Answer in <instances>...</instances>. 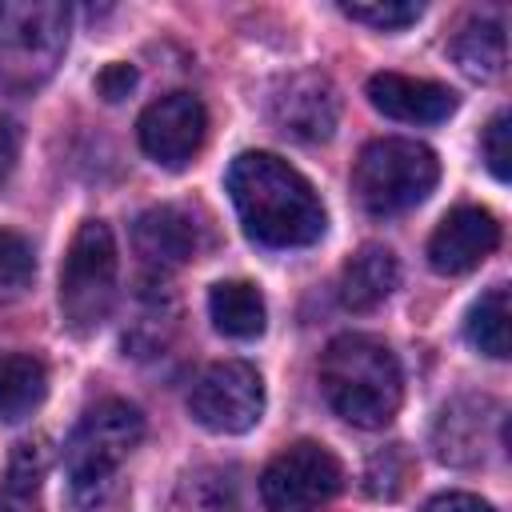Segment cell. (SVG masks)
<instances>
[{
    "label": "cell",
    "instance_id": "obj_19",
    "mask_svg": "<svg viewBox=\"0 0 512 512\" xmlns=\"http://www.w3.org/2000/svg\"><path fill=\"white\" fill-rule=\"evenodd\" d=\"M164 512H240L236 484L220 468H192L176 480Z\"/></svg>",
    "mask_w": 512,
    "mask_h": 512
},
{
    "label": "cell",
    "instance_id": "obj_12",
    "mask_svg": "<svg viewBox=\"0 0 512 512\" xmlns=\"http://www.w3.org/2000/svg\"><path fill=\"white\" fill-rule=\"evenodd\" d=\"M132 244L140 252V260L164 276L180 264H188L196 252H200V224L188 208L180 204H156L148 212L136 216V228H132Z\"/></svg>",
    "mask_w": 512,
    "mask_h": 512
},
{
    "label": "cell",
    "instance_id": "obj_5",
    "mask_svg": "<svg viewBox=\"0 0 512 512\" xmlns=\"http://www.w3.org/2000/svg\"><path fill=\"white\" fill-rule=\"evenodd\" d=\"M440 180V160L428 144L408 136H380L368 140L352 164V192L364 212L396 216L428 200Z\"/></svg>",
    "mask_w": 512,
    "mask_h": 512
},
{
    "label": "cell",
    "instance_id": "obj_21",
    "mask_svg": "<svg viewBox=\"0 0 512 512\" xmlns=\"http://www.w3.org/2000/svg\"><path fill=\"white\" fill-rule=\"evenodd\" d=\"M36 276V256L32 244L8 228H0V300H16L32 288Z\"/></svg>",
    "mask_w": 512,
    "mask_h": 512
},
{
    "label": "cell",
    "instance_id": "obj_6",
    "mask_svg": "<svg viewBox=\"0 0 512 512\" xmlns=\"http://www.w3.org/2000/svg\"><path fill=\"white\" fill-rule=\"evenodd\" d=\"M116 236L104 220H84L60 268V312L76 336L96 332L116 304Z\"/></svg>",
    "mask_w": 512,
    "mask_h": 512
},
{
    "label": "cell",
    "instance_id": "obj_14",
    "mask_svg": "<svg viewBox=\"0 0 512 512\" xmlns=\"http://www.w3.org/2000/svg\"><path fill=\"white\" fill-rule=\"evenodd\" d=\"M400 284V260L384 244H360L340 268V304L348 312L380 308Z\"/></svg>",
    "mask_w": 512,
    "mask_h": 512
},
{
    "label": "cell",
    "instance_id": "obj_13",
    "mask_svg": "<svg viewBox=\"0 0 512 512\" xmlns=\"http://www.w3.org/2000/svg\"><path fill=\"white\" fill-rule=\"evenodd\" d=\"M368 104L404 124H440L456 112V92L436 80L404 76V72H376L368 76Z\"/></svg>",
    "mask_w": 512,
    "mask_h": 512
},
{
    "label": "cell",
    "instance_id": "obj_11",
    "mask_svg": "<svg viewBox=\"0 0 512 512\" xmlns=\"http://www.w3.org/2000/svg\"><path fill=\"white\" fill-rule=\"evenodd\" d=\"M496 244H500L496 216L480 204H460L436 224V232L428 240V264L440 276H464L480 260H488L496 252Z\"/></svg>",
    "mask_w": 512,
    "mask_h": 512
},
{
    "label": "cell",
    "instance_id": "obj_4",
    "mask_svg": "<svg viewBox=\"0 0 512 512\" xmlns=\"http://www.w3.org/2000/svg\"><path fill=\"white\" fill-rule=\"evenodd\" d=\"M72 8L60 0L0 4V84L16 96L44 88L68 48Z\"/></svg>",
    "mask_w": 512,
    "mask_h": 512
},
{
    "label": "cell",
    "instance_id": "obj_16",
    "mask_svg": "<svg viewBox=\"0 0 512 512\" xmlns=\"http://www.w3.org/2000/svg\"><path fill=\"white\" fill-rule=\"evenodd\" d=\"M456 68L468 76V80H496L508 64V36H504V24L500 20H488V16H476L468 24H460V32L452 36L448 44Z\"/></svg>",
    "mask_w": 512,
    "mask_h": 512
},
{
    "label": "cell",
    "instance_id": "obj_26",
    "mask_svg": "<svg viewBox=\"0 0 512 512\" xmlns=\"http://www.w3.org/2000/svg\"><path fill=\"white\" fill-rule=\"evenodd\" d=\"M136 80H140V72H136L132 64H108V68L96 76V92H100L108 104H120V100L136 88Z\"/></svg>",
    "mask_w": 512,
    "mask_h": 512
},
{
    "label": "cell",
    "instance_id": "obj_27",
    "mask_svg": "<svg viewBox=\"0 0 512 512\" xmlns=\"http://www.w3.org/2000/svg\"><path fill=\"white\" fill-rule=\"evenodd\" d=\"M424 512H496V508L472 492H440L424 504Z\"/></svg>",
    "mask_w": 512,
    "mask_h": 512
},
{
    "label": "cell",
    "instance_id": "obj_17",
    "mask_svg": "<svg viewBox=\"0 0 512 512\" xmlns=\"http://www.w3.org/2000/svg\"><path fill=\"white\" fill-rule=\"evenodd\" d=\"M208 316L216 324V332L232 336V340H256L268 324V308L256 284L248 280H220L208 292Z\"/></svg>",
    "mask_w": 512,
    "mask_h": 512
},
{
    "label": "cell",
    "instance_id": "obj_3",
    "mask_svg": "<svg viewBox=\"0 0 512 512\" xmlns=\"http://www.w3.org/2000/svg\"><path fill=\"white\" fill-rule=\"evenodd\" d=\"M144 440V416L128 400H100L64 440V500L72 512H100L124 460Z\"/></svg>",
    "mask_w": 512,
    "mask_h": 512
},
{
    "label": "cell",
    "instance_id": "obj_24",
    "mask_svg": "<svg viewBox=\"0 0 512 512\" xmlns=\"http://www.w3.org/2000/svg\"><path fill=\"white\" fill-rule=\"evenodd\" d=\"M480 152H484L492 176L496 180H508V172H512V116L508 112H496L488 120V128L480 136Z\"/></svg>",
    "mask_w": 512,
    "mask_h": 512
},
{
    "label": "cell",
    "instance_id": "obj_15",
    "mask_svg": "<svg viewBox=\"0 0 512 512\" xmlns=\"http://www.w3.org/2000/svg\"><path fill=\"white\" fill-rule=\"evenodd\" d=\"M484 408H488V400H472V396L444 404V412L432 428V444H436V456L444 464L484 460V428L492 420V416H484Z\"/></svg>",
    "mask_w": 512,
    "mask_h": 512
},
{
    "label": "cell",
    "instance_id": "obj_23",
    "mask_svg": "<svg viewBox=\"0 0 512 512\" xmlns=\"http://www.w3.org/2000/svg\"><path fill=\"white\" fill-rule=\"evenodd\" d=\"M340 12L356 24H368L376 32H400L408 24L420 20V4H408V0H372V4H340Z\"/></svg>",
    "mask_w": 512,
    "mask_h": 512
},
{
    "label": "cell",
    "instance_id": "obj_10",
    "mask_svg": "<svg viewBox=\"0 0 512 512\" xmlns=\"http://www.w3.org/2000/svg\"><path fill=\"white\" fill-rule=\"evenodd\" d=\"M136 136H140V148L160 168H184L204 148L208 112H204L200 96H192V92H168V96L152 100L140 112Z\"/></svg>",
    "mask_w": 512,
    "mask_h": 512
},
{
    "label": "cell",
    "instance_id": "obj_29",
    "mask_svg": "<svg viewBox=\"0 0 512 512\" xmlns=\"http://www.w3.org/2000/svg\"><path fill=\"white\" fill-rule=\"evenodd\" d=\"M0 512H32V504H28V496H20V492H4V496H0Z\"/></svg>",
    "mask_w": 512,
    "mask_h": 512
},
{
    "label": "cell",
    "instance_id": "obj_7",
    "mask_svg": "<svg viewBox=\"0 0 512 512\" xmlns=\"http://www.w3.org/2000/svg\"><path fill=\"white\" fill-rule=\"evenodd\" d=\"M344 488V468L332 448L296 440L268 460L260 476V500L268 512H320Z\"/></svg>",
    "mask_w": 512,
    "mask_h": 512
},
{
    "label": "cell",
    "instance_id": "obj_1",
    "mask_svg": "<svg viewBox=\"0 0 512 512\" xmlns=\"http://www.w3.org/2000/svg\"><path fill=\"white\" fill-rule=\"evenodd\" d=\"M236 216L260 248H308L324 236V204L316 188L272 152H240L228 168Z\"/></svg>",
    "mask_w": 512,
    "mask_h": 512
},
{
    "label": "cell",
    "instance_id": "obj_8",
    "mask_svg": "<svg viewBox=\"0 0 512 512\" xmlns=\"http://www.w3.org/2000/svg\"><path fill=\"white\" fill-rule=\"evenodd\" d=\"M188 412L208 432L240 436L264 416V380L248 360H216L196 376Z\"/></svg>",
    "mask_w": 512,
    "mask_h": 512
},
{
    "label": "cell",
    "instance_id": "obj_9",
    "mask_svg": "<svg viewBox=\"0 0 512 512\" xmlns=\"http://www.w3.org/2000/svg\"><path fill=\"white\" fill-rule=\"evenodd\" d=\"M268 116L284 136L304 140V144H320L340 124V92L324 72L304 68V72L284 76L272 88Z\"/></svg>",
    "mask_w": 512,
    "mask_h": 512
},
{
    "label": "cell",
    "instance_id": "obj_18",
    "mask_svg": "<svg viewBox=\"0 0 512 512\" xmlns=\"http://www.w3.org/2000/svg\"><path fill=\"white\" fill-rule=\"evenodd\" d=\"M48 396V368L32 352L0 356V424L32 416Z\"/></svg>",
    "mask_w": 512,
    "mask_h": 512
},
{
    "label": "cell",
    "instance_id": "obj_2",
    "mask_svg": "<svg viewBox=\"0 0 512 512\" xmlns=\"http://www.w3.org/2000/svg\"><path fill=\"white\" fill-rule=\"evenodd\" d=\"M320 388L336 416L356 428H384L400 412L404 376L396 352L368 332H340L320 356Z\"/></svg>",
    "mask_w": 512,
    "mask_h": 512
},
{
    "label": "cell",
    "instance_id": "obj_22",
    "mask_svg": "<svg viewBox=\"0 0 512 512\" xmlns=\"http://www.w3.org/2000/svg\"><path fill=\"white\" fill-rule=\"evenodd\" d=\"M408 476H412V460H408V452H404L400 444H392V448H384V452H376V456L368 460V468H364V488H368L376 500H396V496L404 492Z\"/></svg>",
    "mask_w": 512,
    "mask_h": 512
},
{
    "label": "cell",
    "instance_id": "obj_28",
    "mask_svg": "<svg viewBox=\"0 0 512 512\" xmlns=\"http://www.w3.org/2000/svg\"><path fill=\"white\" fill-rule=\"evenodd\" d=\"M16 152H20V136H16V124L0 112V184L8 180L12 164H16Z\"/></svg>",
    "mask_w": 512,
    "mask_h": 512
},
{
    "label": "cell",
    "instance_id": "obj_20",
    "mask_svg": "<svg viewBox=\"0 0 512 512\" xmlns=\"http://www.w3.org/2000/svg\"><path fill=\"white\" fill-rule=\"evenodd\" d=\"M464 336L476 352L492 356V360H504L508 356V288L504 284H492L472 308H468V320H464Z\"/></svg>",
    "mask_w": 512,
    "mask_h": 512
},
{
    "label": "cell",
    "instance_id": "obj_25",
    "mask_svg": "<svg viewBox=\"0 0 512 512\" xmlns=\"http://www.w3.org/2000/svg\"><path fill=\"white\" fill-rule=\"evenodd\" d=\"M40 476H44V452H40V444H32V440H24V444H16V456H12V484H8V492H20V496H32L36 492V484H40Z\"/></svg>",
    "mask_w": 512,
    "mask_h": 512
}]
</instances>
